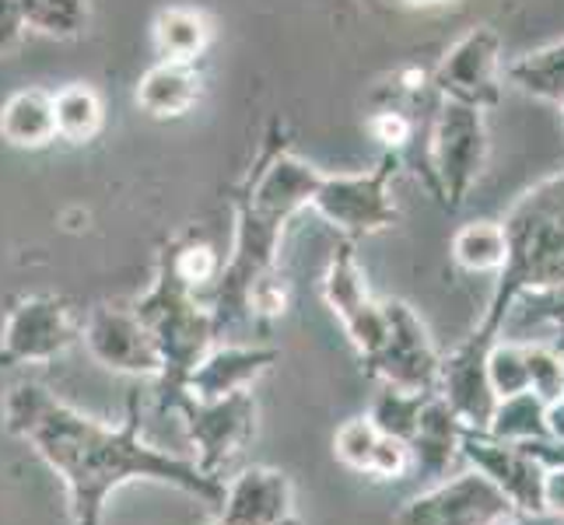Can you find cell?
<instances>
[{
  "label": "cell",
  "instance_id": "cell-1",
  "mask_svg": "<svg viewBox=\"0 0 564 525\" xmlns=\"http://www.w3.org/2000/svg\"><path fill=\"white\" fill-rule=\"evenodd\" d=\"M8 431L29 441L32 452L64 480L70 525H102L109 494L133 480L165 483L210 508H218L225 497L221 477H210L193 459L141 438L138 393L127 403V420L109 427L56 400L50 389L22 382L8 396Z\"/></svg>",
  "mask_w": 564,
  "mask_h": 525
},
{
  "label": "cell",
  "instance_id": "cell-2",
  "mask_svg": "<svg viewBox=\"0 0 564 525\" xmlns=\"http://www.w3.org/2000/svg\"><path fill=\"white\" fill-rule=\"evenodd\" d=\"M505 266L491 291V302L477 322L480 333L501 337L522 295L564 284V172L530 186L505 214Z\"/></svg>",
  "mask_w": 564,
  "mask_h": 525
},
{
  "label": "cell",
  "instance_id": "cell-3",
  "mask_svg": "<svg viewBox=\"0 0 564 525\" xmlns=\"http://www.w3.org/2000/svg\"><path fill=\"white\" fill-rule=\"evenodd\" d=\"M138 316L144 319L148 333L154 337V347L162 354V372H159V406L172 411L176 400L183 396L186 375L204 361V354L214 347V326L210 308L197 302V295L172 274L169 260H162L159 281L148 295L133 305Z\"/></svg>",
  "mask_w": 564,
  "mask_h": 525
},
{
  "label": "cell",
  "instance_id": "cell-4",
  "mask_svg": "<svg viewBox=\"0 0 564 525\" xmlns=\"http://www.w3.org/2000/svg\"><path fill=\"white\" fill-rule=\"evenodd\" d=\"M488 151L491 141L484 109L445 99L432 127L427 168H432L435 193L449 204V210L463 207V200L470 197L474 183L480 179L484 165H488Z\"/></svg>",
  "mask_w": 564,
  "mask_h": 525
},
{
  "label": "cell",
  "instance_id": "cell-5",
  "mask_svg": "<svg viewBox=\"0 0 564 525\" xmlns=\"http://www.w3.org/2000/svg\"><path fill=\"white\" fill-rule=\"evenodd\" d=\"M519 518L516 504L488 477L463 470L406 497L393 515V525H516Z\"/></svg>",
  "mask_w": 564,
  "mask_h": 525
},
{
  "label": "cell",
  "instance_id": "cell-6",
  "mask_svg": "<svg viewBox=\"0 0 564 525\" xmlns=\"http://www.w3.org/2000/svg\"><path fill=\"white\" fill-rule=\"evenodd\" d=\"M386 333L368 358H361L365 372L382 385L411 389V393H435L442 354L427 333L424 319L406 302H382Z\"/></svg>",
  "mask_w": 564,
  "mask_h": 525
},
{
  "label": "cell",
  "instance_id": "cell-7",
  "mask_svg": "<svg viewBox=\"0 0 564 525\" xmlns=\"http://www.w3.org/2000/svg\"><path fill=\"white\" fill-rule=\"evenodd\" d=\"M397 172V154H382V162L372 172L358 175H323V183L313 197V207L323 218L340 228L344 236H376L400 221V210L389 197V179Z\"/></svg>",
  "mask_w": 564,
  "mask_h": 525
},
{
  "label": "cell",
  "instance_id": "cell-8",
  "mask_svg": "<svg viewBox=\"0 0 564 525\" xmlns=\"http://www.w3.org/2000/svg\"><path fill=\"white\" fill-rule=\"evenodd\" d=\"M172 414L183 417L186 435L193 441V449H197L193 462L210 477H221L225 466L257 435V400H252L249 389H239V393H228L207 403L180 396Z\"/></svg>",
  "mask_w": 564,
  "mask_h": 525
},
{
  "label": "cell",
  "instance_id": "cell-9",
  "mask_svg": "<svg viewBox=\"0 0 564 525\" xmlns=\"http://www.w3.org/2000/svg\"><path fill=\"white\" fill-rule=\"evenodd\" d=\"M82 340V322L74 319L67 302L56 295H29L14 308L0 329V364H43L61 358Z\"/></svg>",
  "mask_w": 564,
  "mask_h": 525
},
{
  "label": "cell",
  "instance_id": "cell-10",
  "mask_svg": "<svg viewBox=\"0 0 564 525\" xmlns=\"http://www.w3.org/2000/svg\"><path fill=\"white\" fill-rule=\"evenodd\" d=\"M459 456L470 462V470L488 477L516 504L522 518H547L540 504L543 462L522 449L519 441L495 438L491 431H477V427H463Z\"/></svg>",
  "mask_w": 564,
  "mask_h": 525
},
{
  "label": "cell",
  "instance_id": "cell-11",
  "mask_svg": "<svg viewBox=\"0 0 564 525\" xmlns=\"http://www.w3.org/2000/svg\"><path fill=\"white\" fill-rule=\"evenodd\" d=\"M82 340L88 354L109 372L138 379H159L162 372V354L154 347L144 319L138 316V308L99 305L82 326Z\"/></svg>",
  "mask_w": 564,
  "mask_h": 525
},
{
  "label": "cell",
  "instance_id": "cell-12",
  "mask_svg": "<svg viewBox=\"0 0 564 525\" xmlns=\"http://www.w3.org/2000/svg\"><path fill=\"white\" fill-rule=\"evenodd\" d=\"M323 298L344 326L347 340L355 343L358 358H368L379 347L386 333V308L372 298L365 281V270L358 266L355 245L340 242L329 256V266L323 274Z\"/></svg>",
  "mask_w": 564,
  "mask_h": 525
},
{
  "label": "cell",
  "instance_id": "cell-13",
  "mask_svg": "<svg viewBox=\"0 0 564 525\" xmlns=\"http://www.w3.org/2000/svg\"><path fill=\"white\" fill-rule=\"evenodd\" d=\"M435 88L453 102L495 109L501 99V39L495 29L477 25L445 53L435 70Z\"/></svg>",
  "mask_w": 564,
  "mask_h": 525
},
{
  "label": "cell",
  "instance_id": "cell-14",
  "mask_svg": "<svg viewBox=\"0 0 564 525\" xmlns=\"http://www.w3.org/2000/svg\"><path fill=\"white\" fill-rule=\"evenodd\" d=\"M498 337L474 329V333L438 364L435 393L449 403V411L463 420V427H477V431H488L495 406H498V396L488 379V347Z\"/></svg>",
  "mask_w": 564,
  "mask_h": 525
},
{
  "label": "cell",
  "instance_id": "cell-15",
  "mask_svg": "<svg viewBox=\"0 0 564 525\" xmlns=\"http://www.w3.org/2000/svg\"><path fill=\"white\" fill-rule=\"evenodd\" d=\"M295 515V488L278 466H246L225 483L218 504L221 525H281Z\"/></svg>",
  "mask_w": 564,
  "mask_h": 525
},
{
  "label": "cell",
  "instance_id": "cell-16",
  "mask_svg": "<svg viewBox=\"0 0 564 525\" xmlns=\"http://www.w3.org/2000/svg\"><path fill=\"white\" fill-rule=\"evenodd\" d=\"M281 361L278 347H239V343H225V347H210L204 361L193 368L183 382V396L189 400H221L228 393H239L257 382L267 368H274Z\"/></svg>",
  "mask_w": 564,
  "mask_h": 525
},
{
  "label": "cell",
  "instance_id": "cell-17",
  "mask_svg": "<svg viewBox=\"0 0 564 525\" xmlns=\"http://www.w3.org/2000/svg\"><path fill=\"white\" fill-rule=\"evenodd\" d=\"M459 441L463 420L449 411V403L438 393H432L417 417L411 441H406V449H411V473H417L424 483L449 477L453 462L459 459Z\"/></svg>",
  "mask_w": 564,
  "mask_h": 525
},
{
  "label": "cell",
  "instance_id": "cell-18",
  "mask_svg": "<svg viewBox=\"0 0 564 525\" xmlns=\"http://www.w3.org/2000/svg\"><path fill=\"white\" fill-rule=\"evenodd\" d=\"M319 183H323V172L316 165L295 158V154H281V158L270 162V168L260 175L249 204L288 221L295 210L313 204Z\"/></svg>",
  "mask_w": 564,
  "mask_h": 525
},
{
  "label": "cell",
  "instance_id": "cell-19",
  "mask_svg": "<svg viewBox=\"0 0 564 525\" xmlns=\"http://www.w3.org/2000/svg\"><path fill=\"white\" fill-rule=\"evenodd\" d=\"M200 99V77L193 64L162 61L154 64L138 85V106L151 116H183Z\"/></svg>",
  "mask_w": 564,
  "mask_h": 525
},
{
  "label": "cell",
  "instance_id": "cell-20",
  "mask_svg": "<svg viewBox=\"0 0 564 525\" xmlns=\"http://www.w3.org/2000/svg\"><path fill=\"white\" fill-rule=\"evenodd\" d=\"M0 138L11 147H46L56 138L53 95L43 88H22L0 109Z\"/></svg>",
  "mask_w": 564,
  "mask_h": 525
},
{
  "label": "cell",
  "instance_id": "cell-21",
  "mask_svg": "<svg viewBox=\"0 0 564 525\" xmlns=\"http://www.w3.org/2000/svg\"><path fill=\"white\" fill-rule=\"evenodd\" d=\"M505 77H509L519 91L533 95L540 102L564 106V39L519 56V61L505 67Z\"/></svg>",
  "mask_w": 564,
  "mask_h": 525
},
{
  "label": "cell",
  "instance_id": "cell-22",
  "mask_svg": "<svg viewBox=\"0 0 564 525\" xmlns=\"http://www.w3.org/2000/svg\"><path fill=\"white\" fill-rule=\"evenodd\" d=\"M210 43V25L200 11L193 8H165L154 18V46L162 61L193 64Z\"/></svg>",
  "mask_w": 564,
  "mask_h": 525
},
{
  "label": "cell",
  "instance_id": "cell-23",
  "mask_svg": "<svg viewBox=\"0 0 564 525\" xmlns=\"http://www.w3.org/2000/svg\"><path fill=\"white\" fill-rule=\"evenodd\" d=\"M53 120H56V138H64L70 144L95 141L106 120L99 91L82 81L61 88L53 95Z\"/></svg>",
  "mask_w": 564,
  "mask_h": 525
},
{
  "label": "cell",
  "instance_id": "cell-24",
  "mask_svg": "<svg viewBox=\"0 0 564 525\" xmlns=\"http://www.w3.org/2000/svg\"><path fill=\"white\" fill-rule=\"evenodd\" d=\"M505 228L501 221H470L456 231L453 239V260L466 274H498L505 266Z\"/></svg>",
  "mask_w": 564,
  "mask_h": 525
},
{
  "label": "cell",
  "instance_id": "cell-25",
  "mask_svg": "<svg viewBox=\"0 0 564 525\" xmlns=\"http://www.w3.org/2000/svg\"><path fill=\"white\" fill-rule=\"evenodd\" d=\"M551 406L543 403L536 393H516L509 400H498L495 417L488 424V431L505 441H533V438H551V424H547Z\"/></svg>",
  "mask_w": 564,
  "mask_h": 525
},
{
  "label": "cell",
  "instance_id": "cell-26",
  "mask_svg": "<svg viewBox=\"0 0 564 525\" xmlns=\"http://www.w3.org/2000/svg\"><path fill=\"white\" fill-rule=\"evenodd\" d=\"M432 393H411V389H397V385H382L376 400H372V411H368V420L379 427V435L386 438H400V441H411L417 417L424 411V403Z\"/></svg>",
  "mask_w": 564,
  "mask_h": 525
},
{
  "label": "cell",
  "instance_id": "cell-27",
  "mask_svg": "<svg viewBox=\"0 0 564 525\" xmlns=\"http://www.w3.org/2000/svg\"><path fill=\"white\" fill-rule=\"evenodd\" d=\"M25 25L39 35L74 39L88 25V0H14Z\"/></svg>",
  "mask_w": 564,
  "mask_h": 525
},
{
  "label": "cell",
  "instance_id": "cell-28",
  "mask_svg": "<svg viewBox=\"0 0 564 525\" xmlns=\"http://www.w3.org/2000/svg\"><path fill=\"white\" fill-rule=\"evenodd\" d=\"M488 379H491V389L498 400L527 393L530 375H527V347H522V340L498 337L488 347Z\"/></svg>",
  "mask_w": 564,
  "mask_h": 525
},
{
  "label": "cell",
  "instance_id": "cell-29",
  "mask_svg": "<svg viewBox=\"0 0 564 525\" xmlns=\"http://www.w3.org/2000/svg\"><path fill=\"white\" fill-rule=\"evenodd\" d=\"M527 347V375L530 393H536L547 406L564 396V347L543 343V340H522Z\"/></svg>",
  "mask_w": 564,
  "mask_h": 525
},
{
  "label": "cell",
  "instance_id": "cell-30",
  "mask_svg": "<svg viewBox=\"0 0 564 525\" xmlns=\"http://www.w3.org/2000/svg\"><path fill=\"white\" fill-rule=\"evenodd\" d=\"M379 445V427L365 417H351L337 427L334 435V456L347 466V470H355L361 477H368V466H372V452Z\"/></svg>",
  "mask_w": 564,
  "mask_h": 525
},
{
  "label": "cell",
  "instance_id": "cell-31",
  "mask_svg": "<svg viewBox=\"0 0 564 525\" xmlns=\"http://www.w3.org/2000/svg\"><path fill=\"white\" fill-rule=\"evenodd\" d=\"M169 266H172V274H176L193 295H197L200 287H210V284H218L221 277V256L214 252L207 242H189L183 245L180 252H172V256H165Z\"/></svg>",
  "mask_w": 564,
  "mask_h": 525
},
{
  "label": "cell",
  "instance_id": "cell-32",
  "mask_svg": "<svg viewBox=\"0 0 564 525\" xmlns=\"http://www.w3.org/2000/svg\"><path fill=\"white\" fill-rule=\"evenodd\" d=\"M512 316H519V322H551L564 333V284L522 295L512 308Z\"/></svg>",
  "mask_w": 564,
  "mask_h": 525
},
{
  "label": "cell",
  "instance_id": "cell-33",
  "mask_svg": "<svg viewBox=\"0 0 564 525\" xmlns=\"http://www.w3.org/2000/svg\"><path fill=\"white\" fill-rule=\"evenodd\" d=\"M288 313V284L278 277L274 270L263 274L260 281H252L246 291V316H260V319H274Z\"/></svg>",
  "mask_w": 564,
  "mask_h": 525
},
{
  "label": "cell",
  "instance_id": "cell-34",
  "mask_svg": "<svg viewBox=\"0 0 564 525\" xmlns=\"http://www.w3.org/2000/svg\"><path fill=\"white\" fill-rule=\"evenodd\" d=\"M411 473V449L400 438H386L379 435V445L372 452V466H368V477L376 480H403Z\"/></svg>",
  "mask_w": 564,
  "mask_h": 525
},
{
  "label": "cell",
  "instance_id": "cell-35",
  "mask_svg": "<svg viewBox=\"0 0 564 525\" xmlns=\"http://www.w3.org/2000/svg\"><path fill=\"white\" fill-rule=\"evenodd\" d=\"M372 133H376V141L386 144L389 151H400L406 141L414 138V123L397 109H382L372 116Z\"/></svg>",
  "mask_w": 564,
  "mask_h": 525
},
{
  "label": "cell",
  "instance_id": "cell-36",
  "mask_svg": "<svg viewBox=\"0 0 564 525\" xmlns=\"http://www.w3.org/2000/svg\"><path fill=\"white\" fill-rule=\"evenodd\" d=\"M25 32H29V25L14 0H0V56H8L22 46Z\"/></svg>",
  "mask_w": 564,
  "mask_h": 525
},
{
  "label": "cell",
  "instance_id": "cell-37",
  "mask_svg": "<svg viewBox=\"0 0 564 525\" xmlns=\"http://www.w3.org/2000/svg\"><path fill=\"white\" fill-rule=\"evenodd\" d=\"M540 504H543V515L564 518V466H543Z\"/></svg>",
  "mask_w": 564,
  "mask_h": 525
},
{
  "label": "cell",
  "instance_id": "cell-38",
  "mask_svg": "<svg viewBox=\"0 0 564 525\" xmlns=\"http://www.w3.org/2000/svg\"><path fill=\"white\" fill-rule=\"evenodd\" d=\"M530 456H536L543 466H564V438H533L519 441Z\"/></svg>",
  "mask_w": 564,
  "mask_h": 525
},
{
  "label": "cell",
  "instance_id": "cell-39",
  "mask_svg": "<svg viewBox=\"0 0 564 525\" xmlns=\"http://www.w3.org/2000/svg\"><path fill=\"white\" fill-rule=\"evenodd\" d=\"M547 424H551V438H564V396L547 411Z\"/></svg>",
  "mask_w": 564,
  "mask_h": 525
},
{
  "label": "cell",
  "instance_id": "cell-40",
  "mask_svg": "<svg viewBox=\"0 0 564 525\" xmlns=\"http://www.w3.org/2000/svg\"><path fill=\"white\" fill-rule=\"evenodd\" d=\"M406 8H417V11H435V8H453L459 0H403Z\"/></svg>",
  "mask_w": 564,
  "mask_h": 525
},
{
  "label": "cell",
  "instance_id": "cell-41",
  "mask_svg": "<svg viewBox=\"0 0 564 525\" xmlns=\"http://www.w3.org/2000/svg\"><path fill=\"white\" fill-rule=\"evenodd\" d=\"M207 525H221V522H207ZM281 525H302V518H299V515H291V518H284Z\"/></svg>",
  "mask_w": 564,
  "mask_h": 525
},
{
  "label": "cell",
  "instance_id": "cell-42",
  "mask_svg": "<svg viewBox=\"0 0 564 525\" xmlns=\"http://www.w3.org/2000/svg\"><path fill=\"white\" fill-rule=\"evenodd\" d=\"M533 522H536V518H530V525H533ZM516 525H519V522H516Z\"/></svg>",
  "mask_w": 564,
  "mask_h": 525
},
{
  "label": "cell",
  "instance_id": "cell-43",
  "mask_svg": "<svg viewBox=\"0 0 564 525\" xmlns=\"http://www.w3.org/2000/svg\"><path fill=\"white\" fill-rule=\"evenodd\" d=\"M561 112H564V106H561Z\"/></svg>",
  "mask_w": 564,
  "mask_h": 525
}]
</instances>
